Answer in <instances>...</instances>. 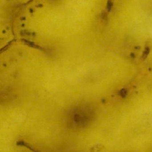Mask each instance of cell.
Instances as JSON below:
<instances>
[{
	"mask_svg": "<svg viewBox=\"0 0 152 152\" xmlns=\"http://www.w3.org/2000/svg\"><path fill=\"white\" fill-rule=\"evenodd\" d=\"M93 118V112L89 105L78 103L67 110L65 120L68 128L82 130L87 127Z\"/></svg>",
	"mask_w": 152,
	"mask_h": 152,
	"instance_id": "6da1fadb",
	"label": "cell"
},
{
	"mask_svg": "<svg viewBox=\"0 0 152 152\" xmlns=\"http://www.w3.org/2000/svg\"><path fill=\"white\" fill-rule=\"evenodd\" d=\"M17 145L19 146H23V147H25V148H27L28 149H29V150L33 152H37V151H39V150H36L34 147H33L31 145H30L29 144L25 142L24 141H17L16 143Z\"/></svg>",
	"mask_w": 152,
	"mask_h": 152,
	"instance_id": "7a4b0ae2",
	"label": "cell"
},
{
	"mask_svg": "<svg viewBox=\"0 0 152 152\" xmlns=\"http://www.w3.org/2000/svg\"><path fill=\"white\" fill-rule=\"evenodd\" d=\"M149 48H146V49H145V51H144V54H143V57H144V58L146 57V56L148 55V54L149 53Z\"/></svg>",
	"mask_w": 152,
	"mask_h": 152,
	"instance_id": "3957f363",
	"label": "cell"
}]
</instances>
